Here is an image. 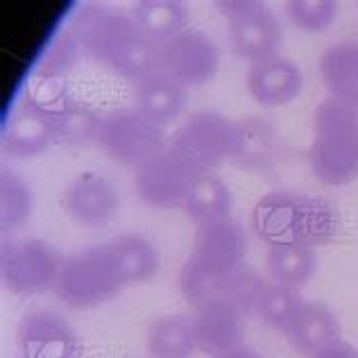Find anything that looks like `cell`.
Returning <instances> with one entry per match:
<instances>
[{"mask_svg":"<svg viewBox=\"0 0 358 358\" xmlns=\"http://www.w3.org/2000/svg\"><path fill=\"white\" fill-rule=\"evenodd\" d=\"M134 105L136 111L164 127L184 111L186 89L166 71H157L134 84Z\"/></svg>","mask_w":358,"mask_h":358,"instance_id":"ac0fdd59","label":"cell"},{"mask_svg":"<svg viewBox=\"0 0 358 358\" xmlns=\"http://www.w3.org/2000/svg\"><path fill=\"white\" fill-rule=\"evenodd\" d=\"M234 122L218 111H197L171 136V150L200 173H211L231 157Z\"/></svg>","mask_w":358,"mask_h":358,"instance_id":"5b68a950","label":"cell"},{"mask_svg":"<svg viewBox=\"0 0 358 358\" xmlns=\"http://www.w3.org/2000/svg\"><path fill=\"white\" fill-rule=\"evenodd\" d=\"M231 162L245 171H270L277 162V131L266 118L248 116L234 122Z\"/></svg>","mask_w":358,"mask_h":358,"instance_id":"e0dca14e","label":"cell"},{"mask_svg":"<svg viewBox=\"0 0 358 358\" xmlns=\"http://www.w3.org/2000/svg\"><path fill=\"white\" fill-rule=\"evenodd\" d=\"M55 138L71 145H87L98 141L102 118L89 105L71 98H64L57 107L50 109Z\"/></svg>","mask_w":358,"mask_h":358,"instance_id":"484cf974","label":"cell"},{"mask_svg":"<svg viewBox=\"0 0 358 358\" xmlns=\"http://www.w3.org/2000/svg\"><path fill=\"white\" fill-rule=\"evenodd\" d=\"M182 206L188 218L202 224V222L229 218L234 200L227 184L220 177H215L213 173H200L195 175L191 191H188Z\"/></svg>","mask_w":358,"mask_h":358,"instance_id":"cb8c5ba5","label":"cell"},{"mask_svg":"<svg viewBox=\"0 0 358 358\" xmlns=\"http://www.w3.org/2000/svg\"><path fill=\"white\" fill-rule=\"evenodd\" d=\"M32 213V191L21 177L3 171L0 177V220L3 229L23 224Z\"/></svg>","mask_w":358,"mask_h":358,"instance_id":"83f0119b","label":"cell"},{"mask_svg":"<svg viewBox=\"0 0 358 358\" xmlns=\"http://www.w3.org/2000/svg\"><path fill=\"white\" fill-rule=\"evenodd\" d=\"M301 304H304V299L297 295L295 288H288L281 284H268L266 293H263L259 301L257 313L268 327L286 331V327L290 324V320L295 317Z\"/></svg>","mask_w":358,"mask_h":358,"instance_id":"f1b7e54d","label":"cell"},{"mask_svg":"<svg viewBox=\"0 0 358 358\" xmlns=\"http://www.w3.org/2000/svg\"><path fill=\"white\" fill-rule=\"evenodd\" d=\"M55 125L50 111L39 102L27 100L9 116L3 129L5 152L14 157L41 155L50 143H55Z\"/></svg>","mask_w":358,"mask_h":358,"instance_id":"9a60e30c","label":"cell"},{"mask_svg":"<svg viewBox=\"0 0 358 358\" xmlns=\"http://www.w3.org/2000/svg\"><path fill=\"white\" fill-rule=\"evenodd\" d=\"M284 334L299 354L313 356L322 347L331 345L341 338V324H338L336 315L324 304L304 301Z\"/></svg>","mask_w":358,"mask_h":358,"instance_id":"d6986e66","label":"cell"},{"mask_svg":"<svg viewBox=\"0 0 358 358\" xmlns=\"http://www.w3.org/2000/svg\"><path fill=\"white\" fill-rule=\"evenodd\" d=\"M304 75L299 66L286 57H272L252 64L248 73L250 96L263 107H281L299 96Z\"/></svg>","mask_w":358,"mask_h":358,"instance_id":"2e32d148","label":"cell"},{"mask_svg":"<svg viewBox=\"0 0 358 358\" xmlns=\"http://www.w3.org/2000/svg\"><path fill=\"white\" fill-rule=\"evenodd\" d=\"M98 143L114 162L138 168L166 150V131L136 109H116L102 116Z\"/></svg>","mask_w":358,"mask_h":358,"instance_id":"8992f818","label":"cell"},{"mask_svg":"<svg viewBox=\"0 0 358 358\" xmlns=\"http://www.w3.org/2000/svg\"><path fill=\"white\" fill-rule=\"evenodd\" d=\"M320 75L331 98L358 109V43L343 41L327 48L320 59Z\"/></svg>","mask_w":358,"mask_h":358,"instance_id":"44dd1931","label":"cell"},{"mask_svg":"<svg viewBox=\"0 0 358 358\" xmlns=\"http://www.w3.org/2000/svg\"><path fill=\"white\" fill-rule=\"evenodd\" d=\"M195 175L184 159L166 148L136 168L134 188L141 200L155 209H175L184 204Z\"/></svg>","mask_w":358,"mask_h":358,"instance_id":"9c48e42d","label":"cell"},{"mask_svg":"<svg viewBox=\"0 0 358 358\" xmlns=\"http://www.w3.org/2000/svg\"><path fill=\"white\" fill-rule=\"evenodd\" d=\"M191 322L197 350L204 354L220 356L243 345L245 313L238 306H234L229 299L218 297L197 306Z\"/></svg>","mask_w":358,"mask_h":358,"instance_id":"7c38bea8","label":"cell"},{"mask_svg":"<svg viewBox=\"0 0 358 358\" xmlns=\"http://www.w3.org/2000/svg\"><path fill=\"white\" fill-rule=\"evenodd\" d=\"M220 66V50L206 32L184 30L162 45V71L182 87H202Z\"/></svg>","mask_w":358,"mask_h":358,"instance_id":"30bf717a","label":"cell"},{"mask_svg":"<svg viewBox=\"0 0 358 358\" xmlns=\"http://www.w3.org/2000/svg\"><path fill=\"white\" fill-rule=\"evenodd\" d=\"M266 279H263L257 270L252 268H238L227 281V288H224V299H229L234 306H238L245 315L257 313L259 301L266 293Z\"/></svg>","mask_w":358,"mask_h":358,"instance_id":"4dcf8cb0","label":"cell"},{"mask_svg":"<svg viewBox=\"0 0 358 358\" xmlns=\"http://www.w3.org/2000/svg\"><path fill=\"white\" fill-rule=\"evenodd\" d=\"M315 136L308 150L310 171L327 186L358 177V109L336 98L320 102L313 118Z\"/></svg>","mask_w":358,"mask_h":358,"instance_id":"3957f363","label":"cell"},{"mask_svg":"<svg viewBox=\"0 0 358 358\" xmlns=\"http://www.w3.org/2000/svg\"><path fill=\"white\" fill-rule=\"evenodd\" d=\"M107 250L122 286L143 284V281L152 279L162 266L157 248L138 234H125V236L114 238L107 245Z\"/></svg>","mask_w":358,"mask_h":358,"instance_id":"ffe728a7","label":"cell"},{"mask_svg":"<svg viewBox=\"0 0 358 358\" xmlns=\"http://www.w3.org/2000/svg\"><path fill=\"white\" fill-rule=\"evenodd\" d=\"M218 7L229 18V43L241 59L259 64L277 57L284 30L268 7L257 0H229Z\"/></svg>","mask_w":358,"mask_h":358,"instance_id":"52a82bcc","label":"cell"},{"mask_svg":"<svg viewBox=\"0 0 358 358\" xmlns=\"http://www.w3.org/2000/svg\"><path fill=\"white\" fill-rule=\"evenodd\" d=\"M213 358H263L259 352H254L250 350V347H236V350H231V352H224L220 356H213Z\"/></svg>","mask_w":358,"mask_h":358,"instance_id":"836d02e7","label":"cell"},{"mask_svg":"<svg viewBox=\"0 0 358 358\" xmlns=\"http://www.w3.org/2000/svg\"><path fill=\"white\" fill-rule=\"evenodd\" d=\"M64 209L73 220L87 227L107 224L118 211V193L107 177L84 173L73 179L64 193Z\"/></svg>","mask_w":358,"mask_h":358,"instance_id":"4fadbf2b","label":"cell"},{"mask_svg":"<svg viewBox=\"0 0 358 358\" xmlns=\"http://www.w3.org/2000/svg\"><path fill=\"white\" fill-rule=\"evenodd\" d=\"M266 268L275 284L297 290L301 286H306L310 277L315 275V268H317L315 248L301 245V243L270 245L268 257H266Z\"/></svg>","mask_w":358,"mask_h":358,"instance_id":"7402d4cb","label":"cell"},{"mask_svg":"<svg viewBox=\"0 0 358 358\" xmlns=\"http://www.w3.org/2000/svg\"><path fill=\"white\" fill-rule=\"evenodd\" d=\"M245 252H248V238L236 220L222 218L197 224L191 252L193 257L206 261L209 266L227 272V275H234L238 268H243Z\"/></svg>","mask_w":358,"mask_h":358,"instance_id":"5bb4252c","label":"cell"},{"mask_svg":"<svg viewBox=\"0 0 358 358\" xmlns=\"http://www.w3.org/2000/svg\"><path fill=\"white\" fill-rule=\"evenodd\" d=\"M125 288L107 248H89L64 259L55 295L73 308H93Z\"/></svg>","mask_w":358,"mask_h":358,"instance_id":"277c9868","label":"cell"},{"mask_svg":"<svg viewBox=\"0 0 358 358\" xmlns=\"http://www.w3.org/2000/svg\"><path fill=\"white\" fill-rule=\"evenodd\" d=\"M18 347L23 358H80L78 336L52 310H32L18 324Z\"/></svg>","mask_w":358,"mask_h":358,"instance_id":"8fae6325","label":"cell"},{"mask_svg":"<svg viewBox=\"0 0 358 358\" xmlns=\"http://www.w3.org/2000/svg\"><path fill=\"white\" fill-rule=\"evenodd\" d=\"M252 229L270 245H324L338 231V213L327 200L299 193H268L252 211Z\"/></svg>","mask_w":358,"mask_h":358,"instance_id":"7a4b0ae2","label":"cell"},{"mask_svg":"<svg viewBox=\"0 0 358 358\" xmlns=\"http://www.w3.org/2000/svg\"><path fill=\"white\" fill-rule=\"evenodd\" d=\"M62 259L52 245L43 241H21L3 248V284L16 295H39L55 288Z\"/></svg>","mask_w":358,"mask_h":358,"instance_id":"ba28073f","label":"cell"},{"mask_svg":"<svg viewBox=\"0 0 358 358\" xmlns=\"http://www.w3.org/2000/svg\"><path fill=\"white\" fill-rule=\"evenodd\" d=\"M286 12L297 27L306 32H322L338 16V5L334 0H290Z\"/></svg>","mask_w":358,"mask_h":358,"instance_id":"1f68e13d","label":"cell"},{"mask_svg":"<svg viewBox=\"0 0 358 358\" xmlns=\"http://www.w3.org/2000/svg\"><path fill=\"white\" fill-rule=\"evenodd\" d=\"M71 30L91 57L131 80L162 71V45L138 30L134 18L100 7H84L75 14Z\"/></svg>","mask_w":358,"mask_h":358,"instance_id":"6da1fadb","label":"cell"},{"mask_svg":"<svg viewBox=\"0 0 358 358\" xmlns=\"http://www.w3.org/2000/svg\"><path fill=\"white\" fill-rule=\"evenodd\" d=\"M231 275L218 268L209 266L206 261L197 257H188L182 272H179V293L191 306H202L206 301L218 299L224 295L227 281Z\"/></svg>","mask_w":358,"mask_h":358,"instance_id":"4316f807","label":"cell"},{"mask_svg":"<svg viewBox=\"0 0 358 358\" xmlns=\"http://www.w3.org/2000/svg\"><path fill=\"white\" fill-rule=\"evenodd\" d=\"M197 350L193 322L184 315H164L148 331V354L152 358H191Z\"/></svg>","mask_w":358,"mask_h":358,"instance_id":"d4e9b609","label":"cell"},{"mask_svg":"<svg viewBox=\"0 0 358 358\" xmlns=\"http://www.w3.org/2000/svg\"><path fill=\"white\" fill-rule=\"evenodd\" d=\"M82 50L80 39L75 36L73 30H64L59 34H55L52 39L45 45V50L41 52L39 69L45 80L62 78L66 71L73 69V64L78 62Z\"/></svg>","mask_w":358,"mask_h":358,"instance_id":"f546056e","label":"cell"},{"mask_svg":"<svg viewBox=\"0 0 358 358\" xmlns=\"http://www.w3.org/2000/svg\"><path fill=\"white\" fill-rule=\"evenodd\" d=\"M310 358H358V350L354 345L350 343H345V341H334L331 345H327L322 347L320 352H315Z\"/></svg>","mask_w":358,"mask_h":358,"instance_id":"d6a6232c","label":"cell"},{"mask_svg":"<svg viewBox=\"0 0 358 358\" xmlns=\"http://www.w3.org/2000/svg\"><path fill=\"white\" fill-rule=\"evenodd\" d=\"M131 18L148 39L164 45L184 32L188 9L179 0H141L131 9Z\"/></svg>","mask_w":358,"mask_h":358,"instance_id":"603a6c76","label":"cell"}]
</instances>
